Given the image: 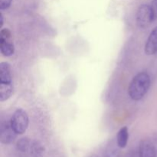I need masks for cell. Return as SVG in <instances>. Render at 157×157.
<instances>
[{
    "mask_svg": "<svg viewBox=\"0 0 157 157\" xmlns=\"http://www.w3.org/2000/svg\"><path fill=\"white\" fill-rule=\"evenodd\" d=\"M151 84L150 77L146 72H140L135 75L128 88V94L133 101L142 99L149 90Z\"/></svg>",
    "mask_w": 157,
    "mask_h": 157,
    "instance_id": "obj_1",
    "label": "cell"
},
{
    "mask_svg": "<svg viewBox=\"0 0 157 157\" xmlns=\"http://www.w3.org/2000/svg\"><path fill=\"white\" fill-rule=\"evenodd\" d=\"M29 116L23 109H17L10 120L11 125L17 134H23L29 127Z\"/></svg>",
    "mask_w": 157,
    "mask_h": 157,
    "instance_id": "obj_2",
    "label": "cell"
},
{
    "mask_svg": "<svg viewBox=\"0 0 157 157\" xmlns=\"http://www.w3.org/2000/svg\"><path fill=\"white\" fill-rule=\"evenodd\" d=\"M153 21L154 18L150 6L144 4L140 6L136 15V25L141 29H146Z\"/></svg>",
    "mask_w": 157,
    "mask_h": 157,
    "instance_id": "obj_3",
    "label": "cell"
},
{
    "mask_svg": "<svg viewBox=\"0 0 157 157\" xmlns=\"http://www.w3.org/2000/svg\"><path fill=\"white\" fill-rule=\"evenodd\" d=\"M17 133L12 127L11 123H4L2 124L0 128V141L2 144H9L15 140Z\"/></svg>",
    "mask_w": 157,
    "mask_h": 157,
    "instance_id": "obj_4",
    "label": "cell"
},
{
    "mask_svg": "<svg viewBox=\"0 0 157 157\" xmlns=\"http://www.w3.org/2000/svg\"><path fill=\"white\" fill-rule=\"evenodd\" d=\"M157 52V26L150 32L145 44V53L148 55H155Z\"/></svg>",
    "mask_w": 157,
    "mask_h": 157,
    "instance_id": "obj_5",
    "label": "cell"
},
{
    "mask_svg": "<svg viewBox=\"0 0 157 157\" xmlns=\"http://www.w3.org/2000/svg\"><path fill=\"white\" fill-rule=\"evenodd\" d=\"M140 156L156 157V149L153 144L149 140H143L140 145Z\"/></svg>",
    "mask_w": 157,
    "mask_h": 157,
    "instance_id": "obj_6",
    "label": "cell"
},
{
    "mask_svg": "<svg viewBox=\"0 0 157 157\" xmlns=\"http://www.w3.org/2000/svg\"><path fill=\"white\" fill-rule=\"evenodd\" d=\"M0 83H12V68L8 62L0 64Z\"/></svg>",
    "mask_w": 157,
    "mask_h": 157,
    "instance_id": "obj_7",
    "label": "cell"
},
{
    "mask_svg": "<svg viewBox=\"0 0 157 157\" xmlns=\"http://www.w3.org/2000/svg\"><path fill=\"white\" fill-rule=\"evenodd\" d=\"M14 87L12 83H0V101H7L13 94Z\"/></svg>",
    "mask_w": 157,
    "mask_h": 157,
    "instance_id": "obj_8",
    "label": "cell"
},
{
    "mask_svg": "<svg viewBox=\"0 0 157 157\" xmlns=\"http://www.w3.org/2000/svg\"><path fill=\"white\" fill-rule=\"evenodd\" d=\"M0 51L3 56H12L15 52V46L7 39L0 38Z\"/></svg>",
    "mask_w": 157,
    "mask_h": 157,
    "instance_id": "obj_9",
    "label": "cell"
},
{
    "mask_svg": "<svg viewBox=\"0 0 157 157\" xmlns=\"http://www.w3.org/2000/svg\"><path fill=\"white\" fill-rule=\"evenodd\" d=\"M129 139V131L127 127H124L118 131L117 135V142L120 148H125Z\"/></svg>",
    "mask_w": 157,
    "mask_h": 157,
    "instance_id": "obj_10",
    "label": "cell"
},
{
    "mask_svg": "<svg viewBox=\"0 0 157 157\" xmlns=\"http://www.w3.org/2000/svg\"><path fill=\"white\" fill-rule=\"evenodd\" d=\"M31 146V141L28 138H21L17 143V149L21 152H26L30 150Z\"/></svg>",
    "mask_w": 157,
    "mask_h": 157,
    "instance_id": "obj_11",
    "label": "cell"
},
{
    "mask_svg": "<svg viewBox=\"0 0 157 157\" xmlns=\"http://www.w3.org/2000/svg\"><path fill=\"white\" fill-rule=\"evenodd\" d=\"M12 0H0V9L1 10L7 9L10 7Z\"/></svg>",
    "mask_w": 157,
    "mask_h": 157,
    "instance_id": "obj_12",
    "label": "cell"
},
{
    "mask_svg": "<svg viewBox=\"0 0 157 157\" xmlns=\"http://www.w3.org/2000/svg\"><path fill=\"white\" fill-rule=\"evenodd\" d=\"M11 37V32L8 29H2L0 32V38L2 39H9Z\"/></svg>",
    "mask_w": 157,
    "mask_h": 157,
    "instance_id": "obj_13",
    "label": "cell"
},
{
    "mask_svg": "<svg viewBox=\"0 0 157 157\" xmlns=\"http://www.w3.org/2000/svg\"><path fill=\"white\" fill-rule=\"evenodd\" d=\"M150 7H151L152 11H153V18L155 20H157V0H153L150 5Z\"/></svg>",
    "mask_w": 157,
    "mask_h": 157,
    "instance_id": "obj_14",
    "label": "cell"
},
{
    "mask_svg": "<svg viewBox=\"0 0 157 157\" xmlns=\"http://www.w3.org/2000/svg\"><path fill=\"white\" fill-rule=\"evenodd\" d=\"M0 18H1V27H2L3 25V16L1 14V15H0Z\"/></svg>",
    "mask_w": 157,
    "mask_h": 157,
    "instance_id": "obj_15",
    "label": "cell"
}]
</instances>
